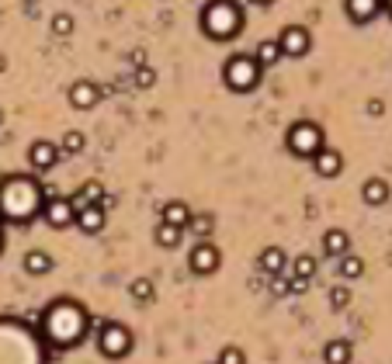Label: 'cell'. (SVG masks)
I'll use <instances>...</instances> for the list:
<instances>
[{
    "label": "cell",
    "instance_id": "13",
    "mask_svg": "<svg viewBox=\"0 0 392 364\" xmlns=\"http://www.w3.org/2000/svg\"><path fill=\"white\" fill-rule=\"evenodd\" d=\"M313 170L319 177H337L340 170H344V156H340L337 150H330V146H323V150L313 156Z\"/></svg>",
    "mask_w": 392,
    "mask_h": 364
},
{
    "label": "cell",
    "instance_id": "4",
    "mask_svg": "<svg viewBox=\"0 0 392 364\" xmlns=\"http://www.w3.org/2000/svg\"><path fill=\"white\" fill-rule=\"evenodd\" d=\"M285 146L292 156H302V160H313L323 146H326V135L316 122H295L285 135Z\"/></svg>",
    "mask_w": 392,
    "mask_h": 364
},
{
    "label": "cell",
    "instance_id": "8",
    "mask_svg": "<svg viewBox=\"0 0 392 364\" xmlns=\"http://www.w3.org/2000/svg\"><path fill=\"white\" fill-rule=\"evenodd\" d=\"M274 42H278L282 56H288V59H299V56H306V52L313 49V35H309V28H302V25L282 28V35Z\"/></svg>",
    "mask_w": 392,
    "mask_h": 364
},
{
    "label": "cell",
    "instance_id": "3",
    "mask_svg": "<svg viewBox=\"0 0 392 364\" xmlns=\"http://www.w3.org/2000/svg\"><path fill=\"white\" fill-rule=\"evenodd\" d=\"M202 28L215 42H229V38H236V31L243 28V11L236 7L233 0H212L202 11Z\"/></svg>",
    "mask_w": 392,
    "mask_h": 364
},
{
    "label": "cell",
    "instance_id": "9",
    "mask_svg": "<svg viewBox=\"0 0 392 364\" xmlns=\"http://www.w3.org/2000/svg\"><path fill=\"white\" fill-rule=\"evenodd\" d=\"M42 219H46L53 229H70V226L77 222V208H73L70 198H46Z\"/></svg>",
    "mask_w": 392,
    "mask_h": 364
},
{
    "label": "cell",
    "instance_id": "15",
    "mask_svg": "<svg viewBox=\"0 0 392 364\" xmlns=\"http://www.w3.org/2000/svg\"><path fill=\"white\" fill-rule=\"evenodd\" d=\"M105 208L101 205H87V208H80L77 212V222H73V226H80V233H101V229H105Z\"/></svg>",
    "mask_w": 392,
    "mask_h": 364
},
{
    "label": "cell",
    "instance_id": "26",
    "mask_svg": "<svg viewBox=\"0 0 392 364\" xmlns=\"http://www.w3.org/2000/svg\"><path fill=\"white\" fill-rule=\"evenodd\" d=\"M83 146H87V135L80 129H70L63 139H59V153H66V156H77Z\"/></svg>",
    "mask_w": 392,
    "mask_h": 364
},
{
    "label": "cell",
    "instance_id": "30",
    "mask_svg": "<svg viewBox=\"0 0 392 364\" xmlns=\"http://www.w3.org/2000/svg\"><path fill=\"white\" fill-rule=\"evenodd\" d=\"M271 295H278V298H285V295H292V285H288V274H274V278H271Z\"/></svg>",
    "mask_w": 392,
    "mask_h": 364
},
{
    "label": "cell",
    "instance_id": "24",
    "mask_svg": "<svg viewBox=\"0 0 392 364\" xmlns=\"http://www.w3.org/2000/svg\"><path fill=\"white\" fill-rule=\"evenodd\" d=\"M153 239H157V246H163V250H174V246H181L184 229H177V226H167V222H160L157 233H153Z\"/></svg>",
    "mask_w": 392,
    "mask_h": 364
},
{
    "label": "cell",
    "instance_id": "10",
    "mask_svg": "<svg viewBox=\"0 0 392 364\" xmlns=\"http://www.w3.org/2000/svg\"><path fill=\"white\" fill-rule=\"evenodd\" d=\"M28 163L35 167V170H53L56 163H59V146L49 142V139H35L31 146H28Z\"/></svg>",
    "mask_w": 392,
    "mask_h": 364
},
{
    "label": "cell",
    "instance_id": "25",
    "mask_svg": "<svg viewBox=\"0 0 392 364\" xmlns=\"http://www.w3.org/2000/svg\"><path fill=\"white\" fill-rule=\"evenodd\" d=\"M254 59H257V66H274V63H282V49H278V42H274V38H264L261 46H257V56H254Z\"/></svg>",
    "mask_w": 392,
    "mask_h": 364
},
{
    "label": "cell",
    "instance_id": "18",
    "mask_svg": "<svg viewBox=\"0 0 392 364\" xmlns=\"http://www.w3.org/2000/svg\"><path fill=\"white\" fill-rule=\"evenodd\" d=\"M21 267H25V274H31V278H46V274L53 271V257H49L46 250H28L25 260H21Z\"/></svg>",
    "mask_w": 392,
    "mask_h": 364
},
{
    "label": "cell",
    "instance_id": "2",
    "mask_svg": "<svg viewBox=\"0 0 392 364\" xmlns=\"http://www.w3.org/2000/svg\"><path fill=\"white\" fill-rule=\"evenodd\" d=\"M46 205V191L31 177H7L0 184V219L4 222H31L35 215H42Z\"/></svg>",
    "mask_w": 392,
    "mask_h": 364
},
{
    "label": "cell",
    "instance_id": "1",
    "mask_svg": "<svg viewBox=\"0 0 392 364\" xmlns=\"http://www.w3.org/2000/svg\"><path fill=\"white\" fill-rule=\"evenodd\" d=\"M42 337L49 340L53 347L59 350H70V347H77L83 333H87V326H91V312L83 309L80 302L73 298H56L49 309L42 312Z\"/></svg>",
    "mask_w": 392,
    "mask_h": 364
},
{
    "label": "cell",
    "instance_id": "16",
    "mask_svg": "<svg viewBox=\"0 0 392 364\" xmlns=\"http://www.w3.org/2000/svg\"><path fill=\"white\" fill-rule=\"evenodd\" d=\"M323 254L334 260H340L344 254H351V236L344 233V229H326V233H323Z\"/></svg>",
    "mask_w": 392,
    "mask_h": 364
},
{
    "label": "cell",
    "instance_id": "34",
    "mask_svg": "<svg viewBox=\"0 0 392 364\" xmlns=\"http://www.w3.org/2000/svg\"><path fill=\"white\" fill-rule=\"evenodd\" d=\"M382 111H386V104L378 101V98H371V101H368V115H375V118H378Z\"/></svg>",
    "mask_w": 392,
    "mask_h": 364
},
{
    "label": "cell",
    "instance_id": "7",
    "mask_svg": "<svg viewBox=\"0 0 392 364\" xmlns=\"http://www.w3.org/2000/svg\"><path fill=\"white\" fill-rule=\"evenodd\" d=\"M219 264H222V254H219V246H215L212 239H198V243L191 246V254H187V267H191V274H198V278L215 274Z\"/></svg>",
    "mask_w": 392,
    "mask_h": 364
},
{
    "label": "cell",
    "instance_id": "21",
    "mask_svg": "<svg viewBox=\"0 0 392 364\" xmlns=\"http://www.w3.org/2000/svg\"><path fill=\"white\" fill-rule=\"evenodd\" d=\"M351 343L347 340H330L326 347H323V361L326 364H351Z\"/></svg>",
    "mask_w": 392,
    "mask_h": 364
},
{
    "label": "cell",
    "instance_id": "17",
    "mask_svg": "<svg viewBox=\"0 0 392 364\" xmlns=\"http://www.w3.org/2000/svg\"><path fill=\"white\" fill-rule=\"evenodd\" d=\"M105 198H108V194H105V187H101V184H98V181H87V184H83V187L77 191V194L70 198V202H73V208L80 212V208H87V205H101V208H105Z\"/></svg>",
    "mask_w": 392,
    "mask_h": 364
},
{
    "label": "cell",
    "instance_id": "6",
    "mask_svg": "<svg viewBox=\"0 0 392 364\" xmlns=\"http://www.w3.org/2000/svg\"><path fill=\"white\" fill-rule=\"evenodd\" d=\"M98 350L111 358V361H122L125 354L132 350V330L122 326V323H105L98 330Z\"/></svg>",
    "mask_w": 392,
    "mask_h": 364
},
{
    "label": "cell",
    "instance_id": "32",
    "mask_svg": "<svg viewBox=\"0 0 392 364\" xmlns=\"http://www.w3.org/2000/svg\"><path fill=\"white\" fill-rule=\"evenodd\" d=\"M153 80H157V73H153V70H150L146 63H143V66L135 70V83H139L143 90H146V87H153Z\"/></svg>",
    "mask_w": 392,
    "mask_h": 364
},
{
    "label": "cell",
    "instance_id": "37",
    "mask_svg": "<svg viewBox=\"0 0 392 364\" xmlns=\"http://www.w3.org/2000/svg\"><path fill=\"white\" fill-rule=\"evenodd\" d=\"M0 125H4V108H0Z\"/></svg>",
    "mask_w": 392,
    "mask_h": 364
},
{
    "label": "cell",
    "instance_id": "29",
    "mask_svg": "<svg viewBox=\"0 0 392 364\" xmlns=\"http://www.w3.org/2000/svg\"><path fill=\"white\" fill-rule=\"evenodd\" d=\"M215 364H247V354H243L239 347H222Z\"/></svg>",
    "mask_w": 392,
    "mask_h": 364
},
{
    "label": "cell",
    "instance_id": "35",
    "mask_svg": "<svg viewBox=\"0 0 392 364\" xmlns=\"http://www.w3.org/2000/svg\"><path fill=\"white\" fill-rule=\"evenodd\" d=\"M250 4H261V7H267V4H274V0H250Z\"/></svg>",
    "mask_w": 392,
    "mask_h": 364
},
{
    "label": "cell",
    "instance_id": "19",
    "mask_svg": "<svg viewBox=\"0 0 392 364\" xmlns=\"http://www.w3.org/2000/svg\"><path fill=\"white\" fill-rule=\"evenodd\" d=\"M361 198H365V205H386L389 202V184L382 177H368L361 184Z\"/></svg>",
    "mask_w": 392,
    "mask_h": 364
},
{
    "label": "cell",
    "instance_id": "28",
    "mask_svg": "<svg viewBox=\"0 0 392 364\" xmlns=\"http://www.w3.org/2000/svg\"><path fill=\"white\" fill-rule=\"evenodd\" d=\"M187 229H191V233L198 236V239H209L212 229H215V222H212V215H191Z\"/></svg>",
    "mask_w": 392,
    "mask_h": 364
},
{
    "label": "cell",
    "instance_id": "5",
    "mask_svg": "<svg viewBox=\"0 0 392 364\" xmlns=\"http://www.w3.org/2000/svg\"><path fill=\"white\" fill-rule=\"evenodd\" d=\"M222 80H226V87L236 90V94H247V90H254L257 83H261V66H257V59L254 56H233L226 66H222Z\"/></svg>",
    "mask_w": 392,
    "mask_h": 364
},
{
    "label": "cell",
    "instance_id": "27",
    "mask_svg": "<svg viewBox=\"0 0 392 364\" xmlns=\"http://www.w3.org/2000/svg\"><path fill=\"white\" fill-rule=\"evenodd\" d=\"M313 274H316V257H309V254H299V257L292 260V278L313 281Z\"/></svg>",
    "mask_w": 392,
    "mask_h": 364
},
{
    "label": "cell",
    "instance_id": "11",
    "mask_svg": "<svg viewBox=\"0 0 392 364\" xmlns=\"http://www.w3.org/2000/svg\"><path fill=\"white\" fill-rule=\"evenodd\" d=\"M98 101H101V87H98V83L77 80V83L70 87V104H73L77 111H87V108H94Z\"/></svg>",
    "mask_w": 392,
    "mask_h": 364
},
{
    "label": "cell",
    "instance_id": "23",
    "mask_svg": "<svg viewBox=\"0 0 392 364\" xmlns=\"http://www.w3.org/2000/svg\"><path fill=\"white\" fill-rule=\"evenodd\" d=\"M129 295H132V302H139V306H150L153 298H157V285L150 281V278H135L129 285Z\"/></svg>",
    "mask_w": 392,
    "mask_h": 364
},
{
    "label": "cell",
    "instance_id": "20",
    "mask_svg": "<svg viewBox=\"0 0 392 364\" xmlns=\"http://www.w3.org/2000/svg\"><path fill=\"white\" fill-rule=\"evenodd\" d=\"M160 215H163V222H167V226H177V229H187V222H191V215H195V212H191V208L184 205V202H167Z\"/></svg>",
    "mask_w": 392,
    "mask_h": 364
},
{
    "label": "cell",
    "instance_id": "22",
    "mask_svg": "<svg viewBox=\"0 0 392 364\" xmlns=\"http://www.w3.org/2000/svg\"><path fill=\"white\" fill-rule=\"evenodd\" d=\"M337 274L344 278V281H354V278H361V274H365V260L354 257V254H344V257L337 260Z\"/></svg>",
    "mask_w": 392,
    "mask_h": 364
},
{
    "label": "cell",
    "instance_id": "12",
    "mask_svg": "<svg viewBox=\"0 0 392 364\" xmlns=\"http://www.w3.org/2000/svg\"><path fill=\"white\" fill-rule=\"evenodd\" d=\"M344 11H347V18H351L354 25H368V21L378 18L382 0H344Z\"/></svg>",
    "mask_w": 392,
    "mask_h": 364
},
{
    "label": "cell",
    "instance_id": "14",
    "mask_svg": "<svg viewBox=\"0 0 392 364\" xmlns=\"http://www.w3.org/2000/svg\"><path fill=\"white\" fill-rule=\"evenodd\" d=\"M257 264H261V271L267 274V278H274V274H285L288 254L282 250V246H264L261 257H257Z\"/></svg>",
    "mask_w": 392,
    "mask_h": 364
},
{
    "label": "cell",
    "instance_id": "31",
    "mask_svg": "<svg viewBox=\"0 0 392 364\" xmlns=\"http://www.w3.org/2000/svg\"><path fill=\"white\" fill-rule=\"evenodd\" d=\"M53 31H56V35H73V18H70V14H56V18H53Z\"/></svg>",
    "mask_w": 392,
    "mask_h": 364
},
{
    "label": "cell",
    "instance_id": "33",
    "mask_svg": "<svg viewBox=\"0 0 392 364\" xmlns=\"http://www.w3.org/2000/svg\"><path fill=\"white\" fill-rule=\"evenodd\" d=\"M347 302H351V291H347V288H344V285L330 291V306H334V309H344Z\"/></svg>",
    "mask_w": 392,
    "mask_h": 364
},
{
    "label": "cell",
    "instance_id": "36",
    "mask_svg": "<svg viewBox=\"0 0 392 364\" xmlns=\"http://www.w3.org/2000/svg\"><path fill=\"white\" fill-rule=\"evenodd\" d=\"M4 70H7V59H4V56H0V73H4Z\"/></svg>",
    "mask_w": 392,
    "mask_h": 364
}]
</instances>
